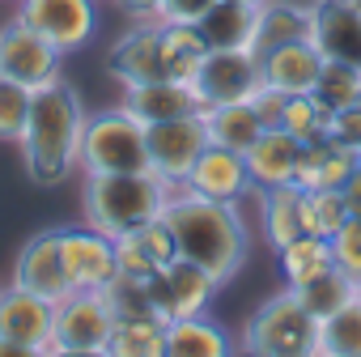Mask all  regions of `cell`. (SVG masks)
Masks as SVG:
<instances>
[{"instance_id":"6da1fadb","label":"cell","mask_w":361,"mask_h":357,"mask_svg":"<svg viewBox=\"0 0 361 357\" xmlns=\"http://www.w3.org/2000/svg\"><path fill=\"white\" fill-rule=\"evenodd\" d=\"M161 217L174 230L178 255H188L192 264L209 268L221 285L251 255V230H247L238 205L209 200V196H200L192 188H174L166 209H161Z\"/></svg>"},{"instance_id":"7a4b0ae2","label":"cell","mask_w":361,"mask_h":357,"mask_svg":"<svg viewBox=\"0 0 361 357\" xmlns=\"http://www.w3.org/2000/svg\"><path fill=\"white\" fill-rule=\"evenodd\" d=\"M85 107L81 94L73 85H64L60 77L39 85L30 98V119L22 132V157H26V174L35 183L51 188L81 166V136H85Z\"/></svg>"},{"instance_id":"3957f363","label":"cell","mask_w":361,"mask_h":357,"mask_svg":"<svg viewBox=\"0 0 361 357\" xmlns=\"http://www.w3.org/2000/svg\"><path fill=\"white\" fill-rule=\"evenodd\" d=\"M174 183L157 170H119V174H85V226L102 230L106 238H123L136 234L140 226H149L166 200H170Z\"/></svg>"},{"instance_id":"277c9868","label":"cell","mask_w":361,"mask_h":357,"mask_svg":"<svg viewBox=\"0 0 361 357\" xmlns=\"http://www.w3.org/2000/svg\"><path fill=\"white\" fill-rule=\"evenodd\" d=\"M81 170L85 174L153 170L149 166V123H140L128 107L90 115L85 136H81Z\"/></svg>"},{"instance_id":"5b68a950","label":"cell","mask_w":361,"mask_h":357,"mask_svg":"<svg viewBox=\"0 0 361 357\" xmlns=\"http://www.w3.org/2000/svg\"><path fill=\"white\" fill-rule=\"evenodd\" d=\"M314 340H319V319L285 285L247 319L238 349L259 353V357H306V353H314Z\"/></svg>"},{"instance_id":"8992f818","label":"cell","mask_w":361,"mask_h":357,"mask_svg":"<svg viewBox=\"0 0 361 357\" xmlns=\"http://www.w3.org/2000/svg\"><path fill=\"white\" fill-rule=\"evenodd\" d=\"M115 332V306L102 289H73L56 302V327L47 353H106Z\"/></svg>"},{"instance_id":"52a82bcc","label":"cell","mask_w":361,"mask_h":357,"mask_svg":"<svg viewBox=\"0 0 361 357\" xmlns=\"http://www.w3.org/2000/svg\"><path fill=\"white\" fill-rule=\"evenodd\" d=\"M217 289H221V281H217L209 268L192 264L188 255H174V260L149 281L153 319H157L161 327H170L174 319H183V315H204V310L213 306Z\"/></svg>"},{"instance_id":"ba28073f","label":"cell","mask_w":361,"mask_h":357,"mask_svg":"<svg viewBox=\"0 0 361 357\" xmlns=\"http://www.w3.org/2000/svg\"><path fill=\"white\" fill-rule=\"evenodd\" d=\"M259 85H264V68L255 52H209L192 77V94L200 98V107L251 102Z\"/></svg>"},{"instance_id":"9c48e42d","label":"cell","mask_w":361,"mask_h":357,"mask_svg":"<svg viewBox=\"0 0 361 357\" xmlns=\"http://www.w3.org/2000/svg\"><path fill=\"white\" fill-rule=\"evenodd\" d=\"M60 47L47 43L35 26H26L22 18L0 26V77H9L26 90H39L47 81L60 77Z\"/></svg>"},{"instance_id":"30bf717a","label":"cell","mask_w":361,"mask_h":357,"mask_svg":"<svg viewBox=\"0 0 361 357\" xmlns=\"http://www.w3.org/2000/svg\"><path fill=\"white\" fill-rule=\"evenodd\" d=\"M204 149H209V128H204L200 111L166 119V123H149V166L174 188L192 174V166Z\"/></svg>"},{"instance_id":"8fae6325","label":"cell","mask_w":361,"mask_h":357,"mask_svg":"<svg viewBox=\"0 0 361 357\" xmlns=\"http://www.w3.org/2000/svg\"><path fill=\"white\" fill-rule=\"evenodd\" d=\"M18 18L35 26L47 43H56L64 56L81 52L98 30L94 0H18Z\"/></svg>"},{"instance_id":"7c38bea8","label":"cell","mask_w":361,"mask_h":357,"mask_svg":"<svg viewBox=\"0 0 361 357\" xmlns=\"http://www.w3.org/2000/svg\"><path fill=\"white\" fill-rule=\"evenodd\" d=\"M106 73L119 85H145V81H170L166 73V47H161V18L136 22L115 47L106 52Z\"/></svg>"},{"instance_id":"4fadbf2b","label":"cell","mask_w":361,"mask_h":357,"mask_svg":"<svg viewBox=\"0 0 361 357\" xmlns=\"http://www.w3.org/2000/svg\"><path fill=\"white\" fill-rule=\"evenodd\" d=\"M178 188H192V192H200L209 200H221V205H243L255 192L251 170H247V157L238 149H226V145H209L196 157L192 174Z\"/></svg>"},{"instance_id":"5bb4252c","label":"cell","mask_w":361,"mask_h":357,"mask_svg":"<svg viewBox=\"0 0 361 357\" xmlns=\"http://www.w3.org/2000/svg\"><path fill=\"white\" fill-rule=\"evenodd\" d=\"M51 327H56V302L51 298H39L22 285L0 289V336L5 340H18L30 353H47Z\"/></svg>"},{"instance_id":"9a60e30c","label":"cell","mask_w":361,"mask_h":357,"mask_svg":"<svg viewBox=\"0 0 361 357\" xmlns=\"http://www.w3.org/2000/svg\"><path fill=\"white\" fill-rule=\"evenodd\" d=\"M60 247H64V268H68V285L73 289H106L111 277L119 272L115 238H106L94 226L60 230Z\"/></svg>"},{"instance_id":"2e32d148","label":"cell","mask_w":361,"mask_h":357,"mask_svg":"<svg viewBox=\"0 0 361 357\" xmlns=\"http://www.w3.org/2000/svg\"><path fill=\"white\" fill-rule=\"evenodd\" d=\"M13 285L30 289V294H39V298H51V302H60L64 294H73L68 268H64L60 230H39V234L22 247V255H18V264H13Z\"/></svg>"},{"instance_id":"e0dca14e","label":"cell","mask_w":361,"mask_h":357,"mask_svg":"<svg viewBox=\"0 0 361 357\" xmlns=\"http://www.w3.org/2000/svg\"><path fill=\"white\" fill-rule=\"evenodd\" d=\"M259 68H264V85L281 90L289 98L310 94L319 81V68H323V52L314 39H293V43H281L268 56H259Z\"/></svg>"},{"instance_id":"ac0fdd59","label":"cell","mask_w":361,"mask_h":357,"mask_svg":"<svg viewBox=\"0 0 361 357\" xmlns=\"http://www.w3.org/2000/svg\"><path fill=\"white\" fill-rule=\"evenodd\" d=\"M247 170H251V183L259 188H281L298 178V157H302V140L289 136L285 128H264L259 140L243 153Z\"/></svg>"},{"instance_id":"d6986e66","label":"cell","mask_w":361,"mask_h":357,"mask_svg":"<svg viewBox=\"0 0 361 357\" xmlns=\"http://www.w3.org/2000/svg\"><path fill=\"white\" fill-rule=\"evenodd\" d=\"M123 107L140 123H166L178 115H196L200 98L183 81H145V85H123Z\"/></svg>"},{"instance_id":"ffe728a7","label":"cell","mask_w":361,"mask_h":357,"mask_svg":"<svg viewBox=\"0 0 361 357\" xmlns=\"http://www.w3.org/2000/svg\"><path fill=\"white\" fill-rule=\"evenodd\" d=\"M209 52H251L255 26H259V5H238V0H217V5L196 22Z\"/></svg>"},{"instance_id":"44dd1931","label":"cell","mask_w":361,"mask_h":357,"mask_svg":"<svg viewBox=\"0 0 361 357\" xmlns=\"http://www.w3.org/2000/svg\"><path fill=\"white\" fill-rule=\"evenodd\" d=\"M357 170V153L331 136H319L310 145H302L298 157V188H344L348 174Z\"/></svg>"},{"instance_id":"7402d4cb","label":"cell","mask_w":361,"mask_h":357,"mask_svg":"<svg viewBox=\"0 0 361 357\" xmlns=\"http://www.w3.org/2000/svg\"><path fill=\"white\" fill-rule=\"evenodd\" d=\"M310 39L319 43L323 56L361 60V13L340 0H323V9L310 18Z\"/></svg>"},{"instance_id":"603a6c76","label":"cell","mask_w":361,"mask_h":357,"mask_svg":"<svg viewBox=\"0 0 361 357\" xmlns=\"http://www.w3.org/2000/svg\"><path fill=\"white\" fill-rule=\"evenodd\" d=\"M259 230H264V243L272 251H281L285 243L306 234L302 230V188L298 183L259 188Z\"/></svg>"},{"instance_id":"cb8c5ba5","label":"cell","mask_w":361,"mask_h":357,"mask_svg":"<svg viewBox=\"0 0 361 357\" xmlns=\"http://www.w3.org/2000/svg\"><path fill=\"white\" fill-rule=\"evenodd\" d=\"M234 340L204 315H183L166 327V357H226Z\"/></svg>"},{"instance_id":"d4e9b609","label":"cell","mask_w":361,"mask_h":357,"mask_svg":"<svg viewBox=\"0 0 361 357\" xmlns=\"http://www.w3.org/2000/svg\"><path fill=\"white\" fill-rule=\"evenodd\" d=\"M200 115H204V128H209V145H226V149H238V153H247L264 132V119L251 102L200 107Z\"/></svg>"},{"instance_id":"484cf974","label":"cell","mask_w":361,"mask_h":357,"mask_svg":"<svg viewBox=\"0 0 361 357\" xmlns=\"http://www.w3.org/2000/svg\"><path fill=\"white\" fill-rule=\"evenodd\" d=\"M161 47H166V73H170V81L192 85L200 60L209 56V43H204L200 26H192V22H161Z\"/></svg>"},{"instance_id":"4316f807","label":"cell","mask_w":361,"mask_h":357,"mask_svg":"<svg viewBox=\"0 0 361 357\" xmlns=\"http://www.w3.org/2000/svg\"><path fill=\"white\" fill-rule=\"evenodd\" d=\"M331 238H319V234H298L293 243H285L276 251V268H281V281L289 289L306 285L310 277H319L323 268H331Z\"/></svg>"},{"instance_id":"83f0119b","label":"cell","mask_w":361,"mask_h":357,"mask_svg":"<svg viewBox=\"0 0 361 357\" xmlns=\"http://www.w3.org/2000/svg\"><path fill=\"white\" fill-rule=\"evenodd\" d=\"M293 39H310V18L289 9V5H276V0H264L259 5V26H255V39H251V52L255 56H268L272 47L281 43H293Z\"/></svg>"},{"instance_id":"f1b7e54d","label":"cell","mask_w":361,"mask_h":357,"mask_svg":"<svg viewBox=\"0 0 361 357\" xmlns=\"http://www.w3.org/2000/svg\"><path fill=\"white\" fill-rule=\"evenodd\" d=\"M327 111H340V107H353L361 102V60H340V56H323V68H319V81L310 90Z\"/></svg>"},{"instance_id":"f546056e","label":"cell","mask_w":361,"mask_h":357,"mask_svg":"<svg viewBox=\"0 0 361 357\" xmlns=\"http://www.w3.org/2000/svg\"><path fill=\"white\" fill-rule=\"evenodd\" d=\"M314 353L327 357H361V298L344 302L327 319H319V340Z\"/></svg>"},{"instance_id":"4dcf8cb0","label":"cell","mask_w":361,"mask_h":357,"mask_svg":"<svg viewBox=\"0 0 361 357\" xmlns=\"http://www.w3.org/2000/svg\"><path fill=\"white\" fill-rule=\"evenodd\" d=\"M293 294L302 298V306H306L314 319H327L331 310H340L344 302H353V298H357V281H353L344 268H336V264H331V268H323L319 277H310L306 285H298Z\"/></svg>"},{"instance_id":"1f68e13d","label":"cell","mask_w":361,"mask_h":357,"mask_svg":"<svg viewBox=\"0 0 361 357\" xmlns=\"http://www.w3.org/2000/svg\"><path fill=\"white\" fill-rule=\"evenodd\" d=\"M106 353L111 357H166V327L157 319H149V315L115 319Z\"/></svg>"},{"instance_id":"d6a6232c","label":"cell","mask_w":361,"mask_h":357,"mask_svg":"<svg viewBox=\"0 0 361 357\" xmlns=\"http://www.w3.org/2000/svg\"><path fill=\"white\" fill-rule=\"evenodd\" d=\"M344 222H348L344 188H302V230L306 234L331 238Z\"/></svg>"},{"instance_id":"836d02e7","label":"cell","mask_w":361,"mask_h":357,"mask_svg":"<svg viewBox=\"0 0 361 357\" xmlns=\"http://www.w3.org/2000/svg\"><path fill=\"white\" fill-rule=\"evenodd\" d=\"M327 123H331V111H327L314 94H293V98H285L281 128H285L289 136H298L302 145H310V140L327 136Z\"/></svg>"},{"instance_id":"e575fe53","label":"cell","mask_w":361,"mask_h":357,"mask_svg":"<svg viewBox=\"0 0 361 357\" xmlns=\"http://www.w3.org/2000/svg\"><path fill=\"white\" fill-rule=\"evenodd\" d=\"M30 98H35V90L0 77V140H9V145L22 140L26 119H30Z\"/></svg>"},{"instance_id":"d590c367","label":"cell","mask_w":361,"mask_h":357,"mask_svg":"<svg viewBox=\"0 0 361 357\" xmlns=\"http://www.w3.org/2000/svg\"><path fill=\"white\" fill-rule=\"evenodd\" d=\"M331 260H336V268H344L353 281H361V217H348V222L331 234Z\"/></svg>"},{"instance_id":"8d00e7d4","label":"cell","mask_w":361,"mask_h":357,"mask_svg":"<svg viewBox=\"0 0 361 357\" xmlns=\"http://www.w3.org/2000/svg\"><path fill=\"white\" fill-rule=\"evenodd\" d=\"M327 136H331V140H340V145H348L353 153H361V102H353V107H340V111H331Z\"/></svg>"},{"instance_id":"74e56055","label":"cell","mask_w":361,"mask_h":357,"mask_svg":"<svg viewBox=\"0 0 361 357\" xmlns=\"http://www.w3.org/2000/svg\"><path fill=\"white\" fill-rule=\"evenodd\" d=\"M217 5V0H166L161 5V22H200L209 9Z\"/></svg>"},{"instance_id":"f35d334b","label":"cell","mask_w":361,"mask_h":357,"mask_svg":"<svg viewBox=\"0 0 361 357\" xmlns=\"http://www.w3.org/2000/svg\"><path fill=\"white\" fill-rule=\"evenodd\" d=\"M119 5H123L136 22H149V18H161V5H166V0H119Z\"/></svg>"},{"instance_id":"ab89813d","label":"cell","mask_w":361,"mask_h":357,"mask_svg":"<svg viewBox=\"0 0 361 357\" xmlns=\"http://www.w3.org/2000/svg\"><path fill=\"white\" fill-rule=\"evenodd\" d=\"M344 205H348V217H361V166L348 174V183H344Z\"/></svg>"},{"instance_id":"60d3db41","label":"cell","mask_w":361,"mask_h":357,"mask_svg":"<svg viewBox=\"0 0 361 357\" xmlns=\"http://www.w3.org/2000/svg\"><path fill=\"white\" fill-rule=\"evenodd\" d=\"M276 5H289V9H298V13H306V18H314V13L323 9V0H276Z\"/></svg>"},{"instance_id":"b9f144b4","label":"cell","mask_w":361,"mask_h":357,"mask_svg":"<svg viewBox=\"0 0 361 357\" xmlns=\"http://www.w3.org/2000/svg\"><path fill=\"white\" fill-rule=\"evenodd\" d=\"M0 357H39V353H30V349H22L18 340H5V336H0Z\"/></svg>"},{"instance_id":"7bdbcfd3","label":"cell","mask_w":361,"mask_h":357,"mask_svg":"<svg viewBox=\"0 0 361 357\" xmlns=\"http://www.w3.org/2000/svg\"><path fill=\"white\" fill-rule=\"evenodd\" d=\"M340 5H348V9H357V13H361V0H340Z\"/></svg>"},{"instance_id":"ee69618b","label":"cell","mask_w":361,"mask_h":357,"mask_svg":"<svg viewBox=\"0 0 361 357\" xmlns=\"http://www.w3.org/2000/svg\"><path fill=\"white\" fill-rule=\"evenodd\" d=\"M238 5H264V0H238Z\"/></svg>"},{"instance_id":"f6af8a7d","label":"cell","mask_w":361,"mask_h":357,"mask_svg":"<svg viewBox=\"0 0 361 357\" xmlns=\"http://www.w3.org/2000/svg\"><path fill=\"white\" fill-rule=\"evenodd\" d=\"M357 298H361V281H357Z\"/></svg>"},{"instance_id":"bcb514c9","label":"cell","mask_w":361,"mask_h":357,"mask_svg":"<svg viewBox=\"0 0 361 357\" xmlns=\"http://www.w3.org/2000/svg\"><path fill=\"white\" fill-rule=\"evenodd\" d=\"M357 166H361V153H357Z\"/></svg>"}]
</instances>
